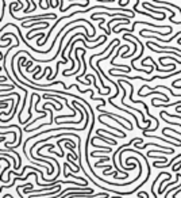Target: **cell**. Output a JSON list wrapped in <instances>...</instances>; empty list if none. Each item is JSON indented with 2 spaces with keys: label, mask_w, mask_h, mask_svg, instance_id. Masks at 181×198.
<instances>
[{
  "label": "cell",
  "mask_w": 181,
  "mask_h": 198,
  "mask_svg": "<svg viewBox=\"0 0 181 198\" xmlns=\"http://www.w3.org/2000/svg\"><path fill=\"white\" fill-rule=\"evenodd\" d=\"M180 168H181V162L178 163V164H176V166H173V171H176V172H177Z\"/></svg>",
  "instance_id": "3957f363"
},
{
  "label": "cell",
  "mask_w": 181,
  "mask_h": 198,
  "mask_svg": "<svg viewBox=\"0 0 181 198\" xmlns=\"http://www.w3.org/2000/svg\"><path fill=\"white\" fill-rule=\"evenodd\" d=\"M33 64H34V61H33V60L27 61V64H26V71H27V72H30V67H31Z\"/></svg>",
  "instance_id": "7a4b0ae2"
},
{
  "label": "cell",
  "mask_w": 181,
  "mask_h": 198,
  "mask_svg": "<svg viewBox=\"0 0 181 198\" xmlns=\"http://www.w3.org/2000/svg\"><path fill=\"white\" fill-rule=\"evenodd\" d=\"M180 178H181V174H176V180H174V182H169V183H168L166 186H164V187L158 189V194H164V191L166 190L168 187H170V186H174V183H176L177 180H180Z\"/></svg>",
  "instance_id": "6da1fadb"
},
{
  "label": "cell",
  "mask_w": 181,
  "mask_h": 198,
  "mask_svg": "<svg viewBox=\"0 0 181 198\" xmlns=\"http://www.w3.org/2000/svg\"><path fill=\"white\" fill-rule=\"evenodd\" d=\"M50 132H52V130H47L46 133H50ZM39 135H43V132H41V133H35V136H39ZM35 136H34V137H35Z\"/></svg>",
  "instance_id": "277c9868"
},
{
  "label": "cell",
  "mask_w": 181,
  "mask_h": 198,
  "mask_svg": "<svg viewBox=\"0 0 181 198\" xmlns=\"http://www.w3.org/2000/svg\"><path fill=\"white\" fill-rule=\"evenodd\" d=\"M6 80H7V78H6V76H1V81H3V83H4V81H6Z\"/></svg>",
  "instance_id": "5b68a950"
}]
</instances>
